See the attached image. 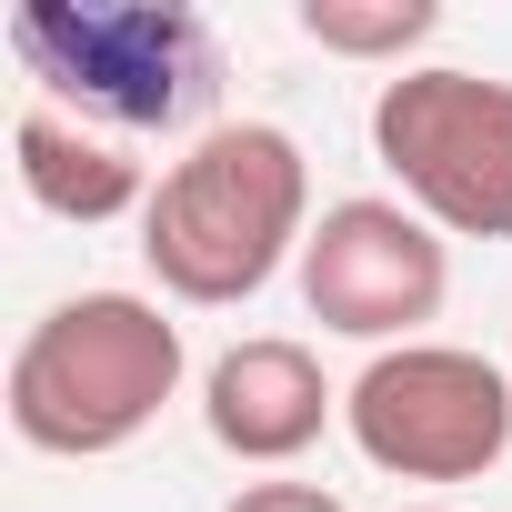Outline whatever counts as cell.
Masks as SVG:
<instances>
[{
    "instance_id": "1",
    "label": "cell",
    "mask_w": 512,
    "mask_h": 512,
    "mask_svg": "<svg viewBox=\"0 0 512 512\" xmlns=\"http://www.w3.org/2000/svg\"><path fill=\"white\" fill-rule=\"evenodd\" d=\"M312 241V161L292 131L272 121H221L201 131L141 211V262L171 302L191 312H231L251 302L292 251Z\"/></svg>"
},
{
    "instance_id": "9",
    "label": "cell",
    "mask_w": 512,
    "mask_h": 512,
    "mask_svg": "<svg viewBox=\"0 0 512 512\" xmlns=\"http://www.w3.org/2000/svg\"><path fill=\"white\" fill-rule=\"evenodd\" d=\"M442 31L432 0H302V41L342 51V61H402Z\"/></svg>"
},
{
    "instance_id": "4",
    "label": "cell",
    "mask_w": 512,
    "mask_h": 512,
    "mask_svg": "<svg viewBox=\"0 0 512 512\" xmlns=\"http://www.w3.org/2000/svg\"><path fill=\"white\" fill-rule=\"evenodd\" d=\"M372 151L432 231L512 241V81L492 71H402L372 101Z\"/></svg>"
},
{
    "instance_id": "11",
    "label": "cell",
    "mask_w": 512,
    "mask_h": 512,
    "mask_svg": "<svg viewBox=\"0 0 512 512\" xmlns=\"http://www.w3.org/2000/svg\"><path fill=\"white\" fill-rule=\"evenodd\" d=\"M412 512H442V502H412Z\"/></svg>"
},
{
    "instance_id": "7",
    "label": "cell",
    "mask_w": 512,
    "mask_h": 512,
    "mask_svg": "<svg viewBox=\"0 0 512 512\" xmlns=\"http://www.w3.org/2000/svg\"><path fill=\"white\" fill-rule=\"evenodd\" d=\"M332 412H342V392H332L322 362H312L302 342H282V332L231 342V352L201 372V422H211V442H221L231 462H302V452L332 432Z\"/></svg>"
},
{
    "instance_id": "8",
    "label": "cell",
    "mask_w": 512,
    "mask_h": 512,
    "mask_svg": "<svg viewBox=\"0 0 512 512\" xmlns=\"http://www.w3.org/2000/svg\"><path fill=\"white\" fill-rule=\"evenodd\" d=\"M11 171H21V191L51 211V221H121V211H151V181H141V161L111 141V131H91V121H71V111H51V101H31L21 121H11Z\"/></svg>"
},
{
    "instance_id": "5",
    "label": "cell",
    "mask_w": 512,
    "mask_h": 512,
    "mask_svg": "<svg viewBox=\"0 0 512 512\" xmlns=\"http://www.w3.org/2000/svg\"><path fill=\"white\" fill-rule=\"evenodd\" d=\"M342 422L362 462L392 482H482L512 452V382L462 342H402L362 362Z\"/></svg>"
},
{
    "instance_id": "10",
    "label": "cell",
    "mask_w": 512,
    "mask_h": 512,
    "mask_svg": "<svg viewBox=\"0 0 512 512\" xmlns=\"http://www.w3.org/2000/svg\"><path fill=\"white\" fill-rule=\"evenodd\" d=\"M221 512H352V502L322 492V482H251V492H231Z\"/></svg>"
},
{
    "instance_id": "6",
    "label": "cell",
    "mask_w": 512,
    "mask_h": 512,
    "mask_svg": "<svg viewBox=\"0 0 512 512\" xmlns=\"http://www.w3.org/2000/svg\"><path fill=\"white\" fill-rule=\"evenodd\" d=\"M452 292V251L442 231L412 211V201H332L302 241V302L322 332L342 342H372V352H402Z\"/></svg>"
},
{
    "instance_id": "3",
    "label": "cell",
    "mask_w": 512,
    "mask_h": 512,
    "mask_svg": "<svg viewBox=\"0 0 512 512\" xmlns=\"http://www.w3.org/2000/svg\"><path fill=\"white\" fill-rule=\"evenodd\" d=\"M11 61L51 91V111H91L111 131H191L221 91V51L181 0H21Z\"/></svg>"
},
{
    "instance_id": "2",
    "label": "cell",
    "mask_w": 512,
    "mask_h": 512,
    "mask_svg": "<svg viewBox=\"0 0 512 512\" xmlns=\"http://www.w3.org/2000/svg\"><path fill=\"white\" fill-rule=\"evenodd\" d=\"M191 352L181 322L141 292H71L11 352V432L51 462H101L161 422Z\"/></svg>"
}]
</instances>
